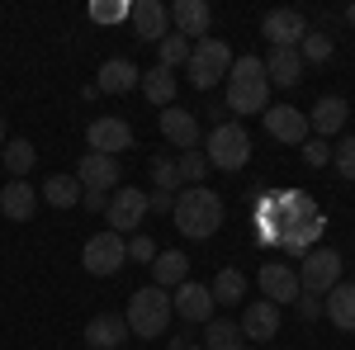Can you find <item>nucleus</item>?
I'll return each mask as SVG.
<instances>
[{
  "instance_id": "obj_1",
  "label": "nucleus",
  "mask_w": 355,
  "mask_h": 350,
  "mask_svg": "<svg viewBox=\"0 0 355 350\" xmlns=\"http://www.w3.org/2000/svg\"><path fill=\"white\" fill-rule=\"evenodd\" d=\"M171 218H175V232H180V237L209 242V237L223 227V199L214 194V189H204V185H190V189L175 194Z\"/></svg>"
},
{
  "instance_id": "obj_2",
  "label": "nucleus",
  "mask_w": 355,
  "mask_h": 350,
  "mask_svg": "<svg viewBox=\"0 0 355 350\" xmlns=\"http://www.w3.org/2000/svg\"><path fill=\"white\" fill-rule=\"evenodd\" d=\"M227 109L232 114H266L270 109V76L261 57H232L227 71Z\"/></svg>"
},
{
  "instance_id": "obj_3",
  "label": "nucleus",
  "mask_w": 355,
  "mask_h": 350,
  "mask_svg": "<svg viewBox=\"0 0 355 350\" xmlns=\"http://www.w3.org/2000/svg\"><path fill=\"white\" fill-rule=\"evenodd\" d=\"M171 317H175V308H171V294H166V289H157V284L137 289V294L128 298V313H123L128 331H133V336H142V341L162 336L166 326H171Z\"/></svg>"
},
{
  "instance_id": "obj_4",
  "label": "nucleus",
  "mask_w": 355,
  "mask_h": 350,
  "mask_svg": "<svg viewBox=\"0 0 355 350\" xmlns=\"http://www.w3.org/2000/svg\"><path fill=\"white\" fill-rule=\"evenodd\" d=\"M204 161H209V170H242L251 161V133H246L242 123L223 119L218 128L204 137Z\"/></svg>"
},
{
  "instance_id": "obj_5",
  "label": "nucleus",
  "mask_w": 355,
  "mask_h": 350,
  "mask_svg": "<svg viewBox=\"0 0 355 350\" xmlns=\"http://www.w3.org/2000/svg\"><path fill=\"white\" fill-rule=\"evenodd\" d=\"M190 85L194 90H214L218 81H227V71H232V48L223 43V38H199L190 48Z\"/></svg>"
},
{
  "instance_id": "obj_6",
  "label": "nucleus",
  "mask_w": 355,
  "mask_h": 350,
  "mask_svg": "<svg viewBox=\"0 0 355 350\" xmlns=\"http://www.w3.org/2000/svg\"><path fill=\"white\" fill-rule=\"evenodd\" d=\"M299 274V289L303 294H331L336 284H341V251H331V246H313V251H303V265H294Z\"/></svg>"
},
{
  "instance_id": "obj_7",
  "label": "nucleus",
  "mask_w": 355,
  "mask_h": 350,
  "mask_svg": "<svg viewBox=\"0 0 355 350\" xmlns=\"http://www.w3.org/2000/svg\"><path fill=\"white\" fill-rule=\"evenodd\" d=\"M123 261H128V242H123L119 232H110V227L95 232V237L81 246V265L90 270V274H100V279H105V274H119Z\"/></svg>"
},
{
  "instance_id": "obj_8",
  "label": "nucleus",
  "mask_w": 355,
  "mask_h": 350,
  "mask_svg": "<svg viewBox=\"0 0 355 350\" xmlns=\"http://www.w3.org/2000/svg\"><path fill=\"white\" fill-rule=\"evenodd\" d=\"M105 218H110V232H119V237H133L137 227H142V218H147V189L119 185V189L110 194V204H105Z\"/></svg>"
},
{
  "instance_id": "obj_9",
  "label": "nucleus",
  "mask_w": 355,
  "mask_h": 350,
  "mask_svg": "<svg viewBox=\"0 0 355 350\" xmlns=\"http://www.w3.org/2000/svg\"><path fill=\"white\" fill-rule=\"evenodd\" d=\"M261 119H266V133H270L275 142H289V147H303L308 133H313V128H308V114L294 109V105H270Z\"/></svg>"
},
{
  "instance_id": "obj_10",
  "label": "nucleus",
  "mask_w": 355,
  "mask_h": 350,
  "mask_svg": "<svg viewBox=\"0 0 355 350\" xmlns=\"http://www.w3.org/2000/svg\"><path fill=\"white\" fill-rule=\"evenodd\" d=\"M76 180H81V189H100V194H114V189L123 185V166L114 161V157L85 152L81 161H76Z\"/></svg>"
},
{
  "instance_id": "obj_11",
  "label": "nucleus",
  "mask_w": 355,
  "mask_h": 350,
  "mask_svg": "<svg viewBox=\"0 0 355 350\" xmlns=\"http://www.w3.org/2000/svg\"><path fill=\"white\" fill-rule=\"evenodd\" d=\"M85 142H90V152H100V157H114V161H119V152L133 147V128H128L123 119H95V123L85 128Z\"/></svg>"
},
{
  "instance_id": "obj_12",
  "label": "nucleus",
  "mask_w": 355,
  "mask_h": 350,
  "mask_svg": "<svg viewBox=\"0 0 355 350\" xmlns=\"http://www.w3.org/2000/svg\"><path fill=\"white\" fill-rule=\"evenodd\" d=\"M128 24L142 43H162L166 28H171V10H166L162 0H133L128 5Z\"/></svg>"
},
{
  "instance_id": "obj_13",
  "label": "nucleus",
  "mask_w": 355,
  "mask_h": 350,
  "mask_svg": "<svg viewBox=\"0 0 355 350\" xmlns=\"http://www.w3.org/2000/svg\"><path fill=\"white\" fill-rule=\"evenodd\" d=\"M171 308H175L185 322H204V326H209V322H214V308H218V303H214V294H209V284H194V279H185V284L171 294Z\"/></svg>"
},
{
  "instance_id": "obj_14",
  "label": "nucleus",
  "mask_w": 355,
  "mask_h": 350,
  "mask_svg": "<svg viewBox=\"0 0 355 350\" xmlns=\"http://www.w3.org/2000/svg\"><path fill=\"white\" fill-rule=\"evenodd\" d=\"M162 137L171 142V147H180V152H199V119H194L190 109H180V105H171L162 109Z\"/></svg>"
},
{
  "instance_id": "obj_15",
  "label": "nucleus",
  "mask_w": 355,
  "mask_h": 350,
  "mask_svg": "<svg viewBox=\"0 0 355 350\" xmlns=\"http://www.w3.org/2000/svg\"><path fill=\"white\" fill-rule=\"evenodd\" d=\"M171 24H175L180 38H209L214 10H209V0H175L171 5Z\"/></svg>"
},
{
  "instance_id": "obj_16",
  "label": "nucleus",
  "mask_w": 355,
  "mask_h": 350,
  "mask_svg": "<svg viewBox=\"0 0 355 350\" xmlns=\"http://www.w3.org/2000/svg\"><path fill=\"white\" fill-rule=\"evenodd\" d=\"M256 279H261V294L270 298L275 308H279V303H294V298L303 294L294 265H284V261H270V265H261V274H256Z\"/></svg>"
},
{
  "instance_id": "obj_17",
  "label": "nucleus",
  "mask_w": 355,
  "mask_h": 350,
  "mask_svg": "<svg viewBox=\"0 0 355 350\" xmlns=\"http://www.w3.org/2000/svg\"><path fill=\"white\" fill-rule=\"evenodd\" d=\"M261 33L270 38L275 48H299L303 33H308V24H303L299 10H270V15L261 19Z\"/></svg>"
},
{
  "instance_id": "obj_18",
  "label": "nucleus",
  "mask_w": 355,
  "mask_h": 350,
  "mask_svg": "<svg viewBox=\"0 0 355 350\" xmlns=\"http://www.w3.org/2000/svg\"><path fill=\"white\" fill-rule=\"evenodd\" d=\"M128 336H133V331H128V322H123L119 313H95V317L85 322V341L95 350H119Z\"/></svg>"
},
{
  "instance_id": "obj_19",
  "label": "nucleus",
  "mask_w": 355,
  "mask_h": 350,
  "mask_svg": "<svg viewBox=\"0 0 355 350\" xmlns=\"http://www.w3.org/2000/svg\"><path fill=\"white\" fill-rule=\"evenodd\" d=\"M242 336L246 341H270L275 331H279V308H275L270 298H261V303H246V313H242Z\"/></svg>"
},
{
  "instance_id": "obj_20",
  "label": "nucleus",
  "mask_w": 355,
  "mask_h": 350,
  "mask_svg": "<svg viewBox=\"0 0 355 350\" xmlns=\"http://www.w3.org/2000/svg\"><path fill=\"white\" fill-rule=\"evenodd\" d=\"M133 85H142V71H137L128 57H110V62L100 67V81H95V90H100V95H128Z\"/></svg>"
},
{
  "instance_id": "obj_21",
  "label": "nucleus",
  "mask_w": 355,
  "mask_h": 350,
  "mask_svg": "<svg viewBox=\"0 0 355 350\" xmlns=\"http://www.w3.org/2000/svg\"><path fill=\"white\" fill-rule=\"evenodd\" d=\"M38 209V189L28 185V180H10V185L0 189V213L10 218V222H28Z\"/></svg>"
},
{
  "instance_id": "obj_22",
  "label": "nucleus",
  "mask_w": 355,
  "mask_h": 350,
  "mask_svg": "<svg viewBox=\"0 0 355 350\" xmlns=\"http://www.w3.org/2000/svg\"><path fill=\"white\" fill-rule=\"evenodd\" d=\"M346 114H351V109H346L341 95H322V100L313 105V114H308V128H313L318 137H336L341 123H346Z\"/></svg>"
},
{
  "instance_id": "obj_23",
  "label": "nucleus",
  "mask_w": 355,
  "mask_h": 350,
  "mask_svg": "<svg viewBox=\"0 0 355 350\" xmlns=\"http://www.w3.org/2000/svg\"><path fill=\"white\" fill-rule=\"evenodd\" d=\"M322 317L336 331H355V284H336L331 294H322Z\"/></svg>"
},
{
  "instance_id": "obj_24",
  "label": "nucleus",
  "mask_w": 355,
  "mask_h": 350,
  "mask_svg": "<svg viewBox=\"0 0 355 350\" xmlns=\"http://www.w3.org/2000/svg\"><path fill=\"white\" fill-rule=\"evenodd\" d=\"M266 76H270V85H299L303 81V57L299 48H270V57H266Z\"/></svg>"
},
{
  "instance_id": "obj_25",
  "label": "nucleus",
  "mask_w": 355,
  "mask_h": 350,
  "mask_svg": "<svg viewBox=\"0 0 355 350\" xmlns=\"http://www.w3.org/2000/svg\"><path fill=\"white\" fill-rule=\"evenodd\" d=\"M185 279H190V261H185L180 251H157V261H152V284L171 294V289H180Z\"/></svg>"
},
{
  "instance_id": "obj_26",
  "label": "nucleus",
  "mask_w": 355,
  "mask_h": 350,
  "mask_svg": "<svg viewBox=\"0 0 355 350\" xmlns=\"http://www.w3.org/2000/svg\"><path fill=\"white\" fill-rule=\"evenodd\" d=\"M175 90H180V81H175V71H166V67H152V71L142 76V95H147V105L171 109V105H175Z\"/></svg>"
},
{
  "instance_id": "obj_27",
  "label": "nucleus",
  "mask_w": 355,
  "mask_h": 350,
  "mask_svg": "<svg viewBox=\"0 0 355 350\" xmlns=\"http://www.w3.org/2000/svg\"><path fill=\"white\" fill-rule=\"evenodd\" d=\"M38 194H43V199H48L53 209H76L85 189H81V180H76V175H48Z\"/></svg>"
},
{
  "instance_id": "obj_28",
  "label": "nucleus",
  "mask_w": 355,
  "mask_h": 350,
  "mask_svg": "<svg viewBox=\"0 0 355 350\" xmlns=\"http://www.w3.org/2000/svg\"><path fill=\"white\" fill-rule=\"evenodd\" d=\"M0 161H5V170H10L15 180H24L28 170H33V161H38V152H33V142H24V137H10V142L0 147Z\"/></svg>"
},
{
  "instance_id": "obj_29",
  "label": "nucleus",
  "mask_w": 355,
  "mask_h": 350,
  "mask_svg": "<svg viewBox=\"0 0 355 350\" xmlns=\"http://www.w3.org/2000/svg\"><path fill=\"white\" fill-rule=\"evenodd\" d=\"M242 326L232 322V317H214V322L204 326V350H242Z\"/></svg>"
},
{
  "instance_id": "obj_30",
  "label": "nucleus",
  "mask_w": 355,
  "mask_h": 350,
  "mask_svg": "<svg viewBox=\"0 0 355 350\" xmlns=\"http://www.w3.org/2000/svg\"><path fill=\"white\" fill-rule=\"evenodd\" d=\"M214 303H242L246 298V274L242 270H218V279L209 284Z\"/></svg>"
},
{
  "instance_id": "obj_31",
  "label": "nucleus",
  "mask_w": 355,
  "mask_h": 350,
  "mask_svg": "<svg viewBox=\"0 0 355 350\" xmlns=\"http://www.w3.org/2000/svg\"><path fill=\"white\" fill-rule=\"evenodd\" d=\"M157 67H166V71H175V67H185L190 62V38H180V33H166L162 43H157Z\"/></svg>"
},
{
  "instance_id": "obj_32",
  "label": "nucleus",
  "mask_w": 355,
  "mask_h": 350,
  "mask_svg": "<svg viewBox=\"0 0 355 350\" xmlns=\"http://www.w3.org/2000/svg\"><path fill=\"white\" fill-rule=\"evenodd\" d=\"M152 185L162 194H180V170H175V157H152Z\"/></svg>"
},
{
  "instance_id": "obj_33",
  "label": "nucleus",
  "mask_w": 355,
  "mask_h": 350,
  "mask_svg": "<svg viewBox=\"0 0 355 350\" xmlns=\"http://www.w3.org/2000/svg\"><path fill=\"white\" fill-rule=\"evenodd\" d=\"M299 57H303V62H318V67L331 62V38H327V33H318V28H308L303 43H299Z\"/></svg>"
},
{
  "instance_id": "obj_34",
  "label": "nucleus",
  "mask_w": 355,
  "mask_h": 350,
  "mask_svg": "<svg viewBox=\"0 0 355 350\" xmlns=\"http://www.w3.org/2000/svg\"><path fill=\"white\" fill-rule=\"evenodd\" d=\"M175 170H180V185H199L209 175V161H204V152H180L175 157Z\"/></svg>"
},
{
  "instance_id": "obj_35",
  "label": "nucleus",
  "mask_w": 355,
  "mask_h": 350,
  "mask_svg": "<svg viewBox=\"0 0 355 350\" xmlns=\"http://www.w3.org/2000/svg\"><path fill=\"white\" fill-rule=\"evenodd\" d=\"M331 166L341 170V180H355V137H341V147H331Z\"/></svg>"
},
{
  "instance_id": "obj_36",
  "label": "nucleus",
  "mask_w": 355,
  "mask_h": 350,
  "mask_svg": "<svg viewBox=\"0 0 355 350\" xmlns=\"http://www.w3.org/2000/svg\"><path fill=\"white\" fill-rule=\"evenodd\" d=\"M303 161L308 166H331V147L322 137H308V142H303Z\"/></svg>"
},
{
  "instance_id": "obj_37",
  "label": "nucleus",
  "mask_w": 355,
  "mask_h": 350,
  "mask_svg": "<svg viewBox=\"0 0 355 350\" xmlns=\"http://www.w3.org/2000/svg\"><path fill=\"white\" fill-rule=\"evenodd\" d=\"M90 19L95 24H119V19H128V5H105L100 0V5H90Z\"/></svg>"
},
{
  "instance_id": "obj_38",
  "label": "nucleus",
  "mask_w": 355,
  "mask_h": 350,
  "mask_svg": "<svg viewBox=\"0 0 355 350\" xmlns=\"http://www.w3.org/2000/svg\"><path fill=\"white\" fill-rule=\"evenodd\" d=\"M128 261H157V246H152V237L133 232V237H128Z\"/></svg>"
},
{
  "instance_id": "obj_39",
  "label": "nucleus",
  "mask_w": 355,
  "mask_h": 350,
  "mask_svg": "<svg viewBox=\"0 0 355 350\" xmlns=\"http://www.w3.org/2000/svg\"><path fill=\"white\" fill-rule=\"evenodd\" d=\"M294 308H299V317H303V322L322 317V298H318V294H299V298H294Z\"/></svg>"
},
{
  "instance_id": "obj_40",
  "label": "nucleus",
  "mask_w": 355,
  "mask_h": 350,
  "mask_svg": "<svg viewBox=\"0 0 355 350\" xmlns=\"http://www.w3.org/2000/svg\"><path fill=\"white\" fill-rule=\"evenodd\" d=\"M171 209H175V194H162V189L147 194V213H171Z\"/></svg>"
},
{
  "instance_id": "obj_41",
  "label": "nucleus",
  "mask_w": 355,
  "mask_h": 350,
  "mask_svg": "<svg viewBox=\"0 0 355 350\" xmlns=\"http://www.w3.org/2000/svg\"><path fill=\"white\" fill-rule=\"evenodd\" d=\"M81 204L90 209V213H105V204H110V194H100V189H85V194H81Z\"/></svg>"
},
{
  "instance_id": "obj_42",
  "label": "nucleus",
  "mask_w": 355,
  "mask_h": 350,
  "mask_svg": "<svg viewBox=\"0 0 355 350\" xmlns=\"http://www.w3.org/2000/svg\"><path fill=\"white\" fill-rule=\"evenodd\" d=\"M346 24H355V5H346Z\"/></svg>"
},
{
  "instance_id": "obj_43",
  "label": "nucleus",
  "mask_w": 355,
  "mask_h": 350,
  "mask_svg": "<svg viewBox=\"0 0 355 350\" xmlns=\"http://www.w3.org/2000/svg\"><path fill=\"white\" fill-rule=\"evenodd\" d=\"M0 147H5V114H0Z\"/></svg>"
},
{
  "instance_id": "obj_44",
  "label": "nucleus",
  "mask_w": 355,
  "mask_h": 350,
  "mask_svg": "<svg viewBox=\"0 0 355 350\" xmlns=\"http://www.w3.org/2000/svg\"><path fill=\"white\" fill-rule=\"evenodd\" d=\"M185 350H204V346H185Z\"/></svg>"
},
{
  "instance_id": "obj_45",
  "label": "nucleus",
  "mask_w": 355,
  "mask_h": 350,
  "mask_svg": "<svg viewBox=\"0 0 355 350\" xmlns=\"http://www.w3.org/2000/svg\"><path fill=\"white\" fill-rule=\"evenodd\" d=\"M242 350H256V346H242Z\"/></svg>"
}]
</instances>
